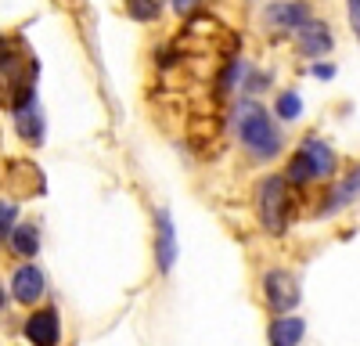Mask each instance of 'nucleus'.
<instances>
[{"label":"nucleus","instance_id":"nucleus-1","mask_svg":"<svg viewBox=\"0 0 360 346\" xmlns=\"http://www.w3.org/2000/svg\"><path fill=\"white\" fill-rule=\"evenodd\" d=\"M238 134H242V144L259 155V159H270L281 152V130L266 120V112L259 105H242V115H238Z\"/></svg>","mask_w":360,"mask_h":346},{"label":"nucleus","instance_id":"nucleus-2","mask_svg":"<svg viewBox=\"0 0 360 346\" xmlns=\"http://www.w3.org/2000/svg\"><path fill=\"white\" fill-rule=\"evenodd\" d=\"M256 213H259V224L266 231H285V220H288V188H285V177H263L259 188H256Z\"/></svg>","mask_w":360,"mask_h":346},{"label":"nucleus","instance_id":"nucleus-3","mask_svg":"<svg viewBox=\"0 0 360 346\" xmlns=\"http://www.w3.org/2000/svg\"><path fill=\"white\" fill-rule=\"evenodd\" d=\"M263 293H266V307L274 314H288L299 303V285L288 271H270L263 281Z\"/></svg>","mask_w":360,"mask_h":346},{"label":"nucleus","instance_id":"nucleus-4","mask_svg":"<svg viewBox=\"0 0 360 346\" xmlns=\"http://www.w3.org/2000/svg\"><path fill=\"white\" fill-rule=\"evenodd\" d=\"M25 339L33 346H58L62 339V325H58V314L47 307V310H37L33 317L25 321Z\"/></svg>","mask_w":360,"mask_h":346},{"label":"nucleus","instance_id":"nucleus-5","mask_svg":"<svg viewBox=\"0 0 360 346\" xmlns=\"http://www.w3.org/2000/svg\"><path fill=\"white\" fill-rule=\"evenodd\" d=\"M11 293H15L18 303H37L40 293H44V274H40V267H37V264H22V267L15 271V278H11Z\"/></svg>","mask_w":360,"mask_h":346},{"label":"nucleus","instance_id":"nucleus-6","mask_svg":"<svg viewBox=\"0 0 360 346\" xmlns=\"http://www.w3.org/2000/svg\"><path fill=\"white\" fill-rule=\"evenodd\" d=\"M295 44H299V51H303V54H324L328 47H332V33H328V25L310 22V25H303L295 33Z\"/></svg>","mask_w":360,"mask_h":346},{"label":"nucleus","instance_id":"nucleus-7","mask_svg":"<svg viewBox=\"0 0 360 346\" xmlns=\"http://www.w3.org/2000/svg\"><path fill=\"white\" fill-rule=\"evenodd\" d=\"M303 155H307V159H310V166H314V177H332V169H335V155H332V148H328L324 141L310 137V141L303 144Z\"/></svg>","mask_w":360,"mask_h":346},{"label":"nucleus","instance_id":"nucleus-8","mask_svg":"<svg viewBox=\"0 0 360 346\" xmlns=\"http://www.w3.org/2000/svg\"><path fill=\"white\" fill-rule=\"evenodd\" d=\"M303 339V321L299 317H281L270 325V346H299Z\"/></svg>","mask_w":360,"mask_h":346},{"label":"nucleus","instance_id":"nucleus-9","mask_svg":"<svg viewBox=\"0 0 360 346\" xmlns=\"http://www.w3.org/2000/svg\"><path fill=\"white\" fill-rule=\"evenodd\" d=\"M155 224H159V271H169L173 267V224H169V213L159 210L155 213Z\"/></svg>","mask_w":360,"mask_h":346},{"label":"nucleus","instance_id":"nucleus-10","mask_svg":"<svg viewBox=\"0 0 360 346\" xmlns=\"http://www.w3.org/2000/svg\"><path fill=\"white\" fill-rule=\"evenodd\" d=\"M8 245H11L18 256H33V252L40 249V235H37V227H33V224H18V227L11 231Z\"/></svg>","mask_w":360,"mask_h":346},{"label":"nucleus","instance_id":"nucleus-11","mask_svg":"<svg viewBox=\"0 0 360 346\" xmlns=\"http://www.w3.org/2000/svg\"><path fill=\"white\" fill-rule=\"evenodd\" d=\"M270 22H278V25L307 22V4H274V8H270Z\"/></svg>","mask_w":360,"mask_h":346},{"label":"nucleus","instance_id":"nucleus-12","mask_svg":"<svg viewBox=\"0 0 360 346\" xmlns=\"http://www.w3.org/2000/svg\"><path fill=\"white\" fill-rule=\"evenodd\" d=\"M360 195V169H353L349 173V177L339 184V191H335V198L332 202H328V213H335L339 206H342V202H349V198H356Z\"/></svg>","mask_w":360,"mask_h":346},{"label":"nucleus","instance_id":"nucleus-13","mask_svg":"<svg viewBox=\"0 0 360 346\" xmlns=\"http://www.w3.org/2000/svg\"><path fill=\"white\" fill-rule=\"evenodd\" d=\"M288 181H292V184H307V181H317V177H314V166H310V159H307L303 152H295V159L288 162Z\"/></svg>","mask_w":360,"mask_h":346},{"label":"nucleus","instance_id":"nucleus-14","mask_svg":"<svg viewBox=\"0 0 360 346\" xmlns=\"http://www.w3.org/2000/svg\"><path fill=\"white\" fill-rule=\"evenodd\" d=\"M18 134H22L29 144H37V141H40V134H44V130H40V115L22 112V115H18Z\"/></svg>","mask_w":360,"mask_h":346},{"label":"nucleus","instance_id":"nucleus-15","mask_svg":"<svg viewBox=\"0 0 360 346\" xmlns=\"http://www.w3.org/2000/svg\"><path fill=\"white\" fill-rule=\"evenodd\" d=\"M18 210H15V202H0V238H11V224H15Z\"/></svg>","mask_w":360,"mask_h":346},{"label":"nucleus","instance_id":"nucleus-16","mask_svg":"<svg viewBox=\"0 0 360 346\" xmlns=\"http://www.w3.org/2000/svg\"><path fill=\"white\" fill-rule=\"evenodd\" d=\"M299 112H303V101H299L295 94H281L278 98V115H281V120H295Z\"/></svg>","mask_w":360,"mask_h":346},{"label":"nucleus","instance_id":"nucleus-17","mask_svg":"<svg viewBox=\"0 0 360 346\" xmlns=\"http://www.w3.org/2000/svg\"><path fill=\"white\" fill-rule=\"evenodd\" d=\"M130 15H134V18H155V15H159V4H137V0H134Z\"/></svg>","mask_w":360,"mask_h":346},{"label":"nucleus","instance_id":"nucleus-18","mask_svg":"<svg viewBox=\"0 0 360 346\" xmlns=\"http://www.w3.org/2000/svg\"><path fill=\"white\" fill-rule=\"evenodd\" d=\"M314 76H317V79H332V76H335V65H328V62H324V65H314Z\"/></svg>","mask_w":360,"mask_h":346},{"label":"nucleus","instance_id":"nucleus-19","mask_svg":"<svg viewBox=\"0 0 360 346\" xmlns=\"http://www.w3.org/2000/svg\"><path fill=\"white\" fill-rule=\"evenodd\" d=\"M349 22H353L356 37H360V0H356V4H349Z\"/></svg>","mask_w":360,"mask_h":346},{"label":"nucleus","instance_id":"nucleus-20","mask_svg":"<svg viewBox=\"0 0 360 346\" xmlns=\"http://www.w3.org/2000/svg\"><path fill=\"white\" fill-rule=\"evenodd\" d=\"M0 307H4V288H0Z\"/></svg>","mask_w":360,"mask_h":346}]
</instances>
